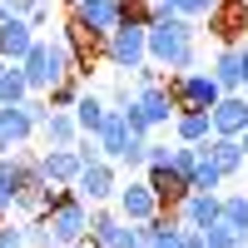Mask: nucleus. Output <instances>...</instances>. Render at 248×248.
Listing matches in <instances>:
<instances>
[{"instance_id":"nucleus-34","label":"nucleus","mask_w":248,"mask_h":248,"mask_svg":"<svg viewBox=\"0 0 248 248\" xmlns=\"http://www.w3.org/2000/svg\"><path fill=\"white\" fill-rule=\"evenodd\" d=\"M5 15H15V0H0V20H5Z\"/></svg>"},{"instance_id":"nucleus-11","label":"nucleus","mask_w":248,"mask_h":248,"mask_svg":"<svg viewBox=\"0 0 248 248\" xmlns=\"http://www.w3.org/2000/svg\"><path fill=\"white\" fill-rule=\"evenodd\" d=\"M99 154L105 159H114V164H124V154L139 144V134H129V124H124V109H114L109 105V114H105V124H99Z\"/></svg>"},{"instance_id":"nucleus-25","label":"nucleus","mask_w":248,"mask_h":248,"mask_svg":"<svg viewBox=\"0 0 248 248\" xmlns=\"http://www.w3.org/2000/svg\"><path fill=\"white\" fill-rule=\"evenodd\" d=\"M79 94H85V75H65L45 99H50V109H75V99H79Z\"/></svg>"},{"instance_id":"nucleus-14","label":"nucleus","mask_w":248,"mask_h":248,"mask_svg":"<svg viewBox=\"0 0 248 248\" xmlns=\"http://www.w3.org/2000/svg\"><path fill=\"white\" fill-rule=\"evenodd\" d=\"M35 40L40 35H35V25L25 15H5V20H0V60H15V65H20V60L30 55Z\"/></svg>"},{"instance_id":"nucleus-20","label":"nucleus","mask_w":248,"mask_h":248,"mask_svg":"<svg viewBox=\"0 0 248 248\" xmlns=\"http://www.w3.org/2000/svg\"><path fill=\"white\" fill-rule=\"evenodd\" d=\"M214 79L223 85V94H229V90H243V60H238V45H218V55H214Z\"/></svg>"},{"instance_id":"nucleus-5","label":"nucleus","mask_w":248,"mask_h":248,"mask_svg":"<svg viewBox=\"0 0 248 248\" xmlns=\"http://www.w3.org/2000/svg\"><path fill=\"white\" fill-rule=\"evenodd\" d=\"M169 94L179 109H214L223 85L214 79V70H179V75H169Z\"/></svg>"},{"instance_id":"nucleus-26","label":"nucleus","mask_w":248,"mask_h":248,"mask_svg":"<svg viewBox=\"0 0 248 248\" xmlns=\"http://www.w3.org/2000/svg\"><path fill=\"white\" fill-rule=\"evenodd\" d=\"M194 164H199V144H179L174 159H169V169H174L184 184H194Z\"/></svg>"},{"instance_id":"nucleus-29","label":"nucleus","mask_w":248,"mask_h":248,"mask_svg":"<svg viewBox=\"0 0 248 248\" xmlns=\"http://www.w3.org/2000/svg\"><path fill=\"white\" fill-rule=\"evenodd\" d=\"M203 243H209V248H238V233L218 218V223H209V229H203Z\"/></svg>"},{"instance_id":"nucleus-39","label":"nucleus","mask_w":248,"mask_h":248,"mask_svg":"<svg viewBox=\"0 0 248 248\" xmlns=\"http://www.w3.org/2000/svg\"><path fill=\"white\" fill-rule=\"evenodd\" d=\"M5 218H10V214H0V223H5Z\"/></svg>"},{"instance_id":"nucleus-21","label":"nucleus","mask_w":248,"mask_h":248,"mask_svg":"<svg viewBox=\"0 0 248 248\" xmlns=\"http://www.w3.org/2000/svg\"><path fill=\"white\" fill-rule=\"evenodd\" d=\"M209 154L218 159L223 179H233V174L243 169V164H248V159H243V144H238V139H229V134H214V139H209Z\"/></svg>"},{"instance_id":"nucleus-24","label":"nucleus","mask_w":248,"mask_h":248,"mask_svg":"<svg viewBox=\"0 0 248 248\" xmlns=\"http://www.w3.org/2000/svg\"><path fill=\"white\" fill-rule=\"evenodd\" d=\"M20 99H30V85H25V70L10 60L0 70V105H20Z\"/></svg>"},{"instance_id":"nucleus-17","label":"nucleus","mask_w":248,"mask_h":248,"mask_svg":"<svg viewBox=\"0 0 248 248\" xmlns=\"http://www.w3.org/2000/svg\"><path fill=\"white\" fill-rule=\"evenodd\" d=\"M174 139H179V144H209V139H214L209 109H179V114H174Z\"/></svg>"},{"instance_id":"nucleus-28","label":"nucleus","mask_w":248,"mask_h":248,"mask_svg":"<svg viewBox=\"0 0 248 248\" xmlns=\"http://www.w3.org/2000/svg\"><path fill=\"white\" fill-rule=\"evenodd\" d=\"M119 109H124V124H129V134H139V139H149V134H154V124H149V114H144L139 99H129V105H119Z\"/></svg>"},{"instance_id":"nucleus-1","label":"nucleus","mask_w":248,"mask_h":248,"mask_svg":"<svg viewBox=\"0 0 248 248\" xmlns=\"http://www.w3.org/2000/svg\"><path fill=\"white\" fill-rule=\"evenodd\" d=\"M194 40H199V30H194L189 15H154V25H149V60L159 70H169V75L199 70Z\"/></svg>"},{"instance_id":"nucleus-38","label":"nucleus","mask_w":248,"mask_h":248,"mask_svg":"<svg viewBox=\"0 0 248 248\" xmlns=\"http://www.w3.org/2000/svg\"><path fill=\"white\" fill-rule=\"evenodd\" d=\"M60 248H85V243H60Z\"/></svg>"},{"instance_id":"nucleus-18","label":"nucleus","mask_w":248,"mask_h":248,"mask_svg":"<svg viewBox=\"0 0 248 248\" xmlns=\"http://www.w3.org/2000/svg\"><path fill=\"white\" fill-rule=\"evenodd\" d=\"M144 179H149V189L159 194V203H164V209H179V203H184V194H189V184H184V179L169 169V164H164V169H144Z\"/></svg>"},{"instance_id":"nucleus-22","label":"nucleus","mask_w":248,"mask_h":248,"mask_svg":"<svg viewBox=\"0 0 248 248\" xmlns=\"http://www.w3.org/2000/svg\"><path fill=\"white\" fill-rule=\"evenodd\" d=\"M223 184H229V179H223L218 159L209 154V144H199V164H194V184H189V189H209V194H218Z\"/></svg>"},{"instance_id":"nucleus-15","label":"nucleus","mask_w":248,"mask_h":248,"mask_svg":"<svg viewBox=\"0 0 248 248\" xmlns=\"http://www.w3.org/2000/svg\"><path fill=\"white\" fill-rule=\"evenodd\" d=\"M40 169H45L50 184H70V189H75V179H79V169H85V159H79L75 144H70V149H45V154H40Z\"/></svg>"},{"instance_id":"nucleus-2","label":"nucleus","mask_w":248,"mask_h":248,"mask_svg":"<svg viewBox=\"0 0 248 248\" xmlns=\"http://www.w3.org/2000/svg\"><path fill=\"white\" fill-rule=\"evenodd\" d=\"M20 70H25V85H30V94H50L65 75H75L70 70V50H65V40H35L30 45V55L20 60Z\"/></svg>"},{"instance_id":"nucleus-16","label":"nucleus","mask_w":248,"mask_h":248,"mask_svg":"<svg viewBox=\"0 0 248 248\" xmlns=\"http://www.w3.org/2000/svg\"><path fill=\"white\" fill-rule=\"evenodd\" d=\"M40 139H45V149H70V144L79 139V124L70 109H50L45 119H40Z\"/></svg>"},{"instance_id":"nucleus-6","label":"nucleus","mask_w":248,"mask_h":248,"mask_svg":"<svg viewBox=\"0 0 248 248\" xmlns=\"http://www.w3.org/2000/svg\"><path fill=\"white\" fill-rule=\"evenodd\" d=\"M60 40H65V50H70V70L75 75H85L90 79V70H94V60H105V40H99L85 20H65V30H60Z\"/></svg>"},{"instance_id":"nucleus-31","label":"nucleus","mask_w":248,"mask_h":248,"mask_svg":"<svg viewBox=\"0 0 248 248\" xmlns=\"http://www.w3.org/2000/svg\"><path fill=\"white\" fill-rule=\"evenodd\" d=\"M0 248H25V223H0Z\"/></svg>"},{"instance_id":"nucleus-3","label":"nucleus","mask_w":248,"mask_h":248,"mask_svg":"<svg viewBox=\"0 0 248 248\" xmlns=\"http://www.w3.org/2000/svg\"><path fill=\"white\" fill-rule=\"evenodd\" d=\"M105 60L114 65V75H134L149 65V30L144 25H129V20H119L105 40Z\"/></svg>"},{"instance_id":"nucleus-27","label":"nucleus","mask_w":248,"mask_h":248,"mask_svg":"<svg viewBox=\"0 0 248 248\" xmlns=\"http://www.w3.org/2000/svg\"><path fill=\"white\" fill-rule=\"evenodd\" d=\"M109 248H144V223L119 218V229L109 233Z\"/></svg>"},{"instance_id":"nucleus-13","label":"nucleus","mask_w":248,"mask_h":248,"mask_svg":"<svg viewBox=\"0 0 248 248\" xmlns=\"http://www.w3.org/2000/svg\"><path fill=\"white\" fill-rule=\"evenodd\" d=\"M70 15H75V20H85V25H90L99 40H109V30L124 20V0H75Z\"/></svg>"},{"instance_id":"nucleus-33","label":"nucleus","mask_w":248,"mask_h":248,"mask_svg":"<svg viewBox=\"0 0 248 248\" xmlns=\"http://www.w3.org/2000/svg\"><path fill=\"white\" fill-rule=\"evenodd\" d=\"M238 60H243V90H248V40L238 45Z\"/></svg>"},{"instance_id":"nucleus-30","label":"nucleus","mask_w":248,"mask_h":248,"mask_svg":"<svg viewBox=\"0 0 248 248\" xmlns=\"http://www.w3.org/2000/svg\"><path fill=\"white\" fill-rule=\"evenodd\" d=\"M174 159V149H169V144H144V169H164V164H169Z\"/></svg>"},{"instance_id":"nucleus-9","label":"nucleus","mask_w":248,"mask_h":248,"mask_svg":"<svg viewBox=\"0 0 248 248\" xmlns=\"http://www.w3.org/2000/svg\"><path fill=\"white\" fill-rule=\"evenodd\" d=\"M209 30L218 35V45H243L248 40V0H218L209 10Z\"/></svg>"},{"instance_id":"nucleus-12","label":"nucleus","mask_w":248,"mask_h":248,"mask_svg":"<svg viewBox=\"0 0 248 248\" xmlns=\"http://www.w3.org/2000/svg\"><path fill=\"white\" fill-rule=\"evenodd\" d=\"M209 119H214V134H229V139H238V134L248 129V94H243V90L218 94V105L209 109Z\"/></svg>"},{"instance_id":"nucleus-10","label":"nucleus","mask_w":248,"mask_h":248,"mask_svg":"<svg viewBox=\"0 0 248 248\" xmlns=\"http://www.w3.org/2000/svg\"><path fill=\"white\" fill-rule=\"evenodd\" d=\"M179 223H189V229H209V223L223 218V194H209V189H189L179 203Z\"/></svg>"},{"instance_id":"nucleus-7","label":"nucleus","mask_w":248,"mask_h":248,"mask_svg":"<svg viewBox=\"0 0 248 248\" xmlns=\"http://www.w3.org/2000/svg\"><path fill=\"white\" fill-rule=\"evenodd\" d=\"M75 194L85 199V203H109L119 194V169H114V159H90L85 169H79L75 179Z\"/></svg>"},{"instance_id":"nucleus-36","label":"nucleus","mask_w":248,"mask_h":248,"mask_svg":"<svg viewBox=\"0 0 248 248\" xmlns=\"http://www.w3.org/2000/svg\"><path fill=\"white\" fill-rule=\"evenodd\" d=\"M238 144H243V159H248V129H243V134H238Z\"/></svg>"},{"instance_id":"nucleus-40","label":"nucleus","mask_w":248,"mask_h":248,"mask_svg":"<svg viewBox=\"0 0 248 248\" xmlns=\"http://www.w3.org/2000/svg\"><path fill=\"white\" fill-rule=\"evenodd\" d=\"M238 248H243V243H238Z\"/></svg>"},{"instance_id":"nucleus-4","label":"nucleus","mask_w":248,"mask_h":248,"mask_svg":"<svg viewBox=\"0 0 248 248\" xmlns=\"http://www.w3.org/2000/svg\"><path fill=\"white\" fill-rule=\"evenodd\" d=\"M40 218H45V229H50V238H55V248H60V243H79V238L90 233V203L79 199L75 189H70L65 199H60L55 209H45V214H40Z\"/></svg>"},{"instance_id":"nucleus-32","label":"nucleus","mask_w":248,"mask_h":248,"mask_svg":"<svg viewBox=\"0 0 248 248\" xmlns=\"http://www.w3.org/2000/svg\"><path fill=\"white\" fill-rule=\"evenodd\" d=\"M179 248H209V243H203V229H189V223H184V243Z\"/></svg>"},{"instance_id":"nucleus-23","label":"nucleus","mask_w":248,"mask_h":248,"mask_svg":"<svg viewBox=\"0 0 248 248\" xmlns=\"http://www.w3.org/2000/svg\"><path fill=\"white\" fill-rule=\"evenodd\" d=\"M223 223L238 233V243L248 248V194H223Z\"/></svg>"},{"instance_id":"nucleus-35","label":"nucleus","mask_w":248,"mask_h":248,"mask_svg":"<svg viewBox=\"0 0 248 248\" xmlns=\"http://www.w3.org/2000/svg\"><path fill=\"white\" fill-rule=\"evenodd\" d=\"M0 154H10V139H5V129H0Z\"/></svg>"},{"instance_id":"nucleus-8","label":"nucleus","mask_w":248,"mask_h":248,"mask_svg":"<svg viewBox=\"0 0 248 248\" xmlns=\"http://www.w3.org/2000/svg\"><path fill=\"white\" fill-rule=\"evenodd\" d=\"M114 209H119V218H129V223H149L164 203H159V194L149 189V179H129V184H119Z\"/></svg>"},{"instance_id":"nucleus-37","label":"nucleus","mask_w":248,"mask_h":248,"mask_svg":"<svg viewBox=\"0 0 248 248\" xmlns=\"http://www.w3.org/2000/svg\"><path fill=\"white\" fill-rule=\"evenodd\" d=\"M144 248H159V243H154V238H144Z\"/></svg>"},{"instance_id":"nucleus-19","label":"nucleus","mask_w":248,"mask_h":248,"mask_svg":"<svg viewBox=\"0 0 248 248\" xmlns=\"http://www.w3.org/2000/svg\"><path fill=\"white\" fill-rule=\"evenodd\" d=\"M70 114H75V124H79V134H99V124H105L109 105H105L94 90H85V94L75 99V109H70Z\"/></svg>"}]
</instances>
